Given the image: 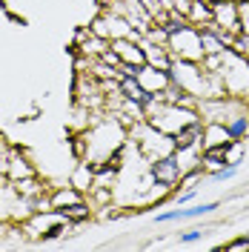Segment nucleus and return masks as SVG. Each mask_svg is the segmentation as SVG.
<instances>
[{
  "label": "nucleus",
  "mask_w": 249,
  "mask_h": 252,
  "mask_svg": "<svg viewBox=\"0 0 249 252\" xmlns=\"http://www.w3.org/2000/svg\"><path fill=\"white\" fill-rule=\"evenodd\" d=\"M247 61H249V58H247Z\"/></svg>",
  "instance_id": "obj_19"
},
{
  "label": "nucleus",
  "mask_w": 249,
  "mask_h": 252,
  "mask_svg": "<svg viewBox=\"0 0 249 252\" xmlns=\"http://www.w3.org/2000/svg\"><path fill=\"white\" fill-rule=\"evenodd\" d=\"M192 198H195V189H187V192H181V195H178V204H189Z\"/></svg>",
  "instance_id": "obj_18"
},
{
  "label": "nucleus",
  "mask_w": 249,
  "mask_h": 252,
  "mask_svg": "<svg viewBox=\"0 0 249 252\" xmlns=\"http://www.w3.org/2000/svg\"><path fill=\"white\" fill-rule=\"evenodd\" d=\"M143 52H146V63L149 66H155V69H163V72H169L172 69V61H175V55L169 52V46L166 43H143Z\"/></svg>",
  "instance_id": "obj_6"
},
{
  "label": "nucleus",
  "mask_w": 249,
  "mask_h": 252,
  "mask_svg": "<svg viewBox=\"0 0 249 252\" xmlns=\"http://www.w3.org/2000/svg\"><path fill=\"white\" fill-rule=\"evenodd\" d=\"M78 201H83L78 187L75 189H61V192L52 195V209H63V206H72V204H78Z\"/></svg>",
  "instance_id": "obj_12"
},
{
  "label": "nucleus",
  "mask_w": 249,
  "mask_h": 252,
  "mask_svg": "<svg viewBox=\"0 0 249 252\" xmlns=\"http://www.w3.org/2000/svg\"><path fill=\"white\" fill-rule=\"evenodd\" d=\"M187 20L192 26H206V23H212V6H206L201 0H192V9H189Z\"/></svg>",
  "instance_id": "obj_9"
},
{
  "label": "nucleus",
  "mask_w": 249,
  "mask_h": 252,
  "mask_svg": "<svg viewBox=\"0 0 249 252\" xmlns=\"http://www.w3.org/2000/svg\"><path fill=\"white\" fill-rule=\"evenodd\" d=\"M232 52L235 55H241V58H249V34H235Z\"/></svg>",
  "instance_id": "obj_13"
},
{
  "label": "nucleus",
  "mask_w": 249,
  "mask_h": 252,
  "mask_svg": "<svg viewBox=\"0 0 249 252\" xmlns=\"http://www.w3.org/2000/svg\"><path fill=\"white\" fill-rule=\"evenodd\" d=\"M238 29L241 34H249V3H238Z\"/></svg>",
  "instance_id": "obj_14"
},
{
  "label": "nucleus",
  "mask_w": 249,
  "mask_h": 252,
  "mask_svg": "<svg viewBox=\"0 0 249 252\" xmlns=\"http://www.w3.org/2000/svg\"><path fill=\"white\" fill-rule=\"evenodd\" d=\"M55 212H58L63 220H86L92 215V209L83 204V201H78V204H72V206H63V209H55Z\"/></svg>",
  "instance_id": "obj_11"
},
{
  "label": "nucleus",
  "mask_w": 249,
  "mask_h": 252,
  "mask_svg": "<svg viewBox=\"0 0 249 252\" xmlns=\"http://www.w3.org/2000/svg\"><path fill=\"white\" fill-rule=\"evenodd\" d=\"M169 52L175 58H181V61H203V49H201V26H192L189 23L187 29L175 32L169 34Z\"/></svg>",
  "instance_id": "obj_1"
},
{
  "label": "nucleus",
  "mask_w": 249,
  "mask_h": 252,
  "mask_svg": "<svg viewBox=\"0 0 249 252\" xmlns=\"http://www.w3.org/2000/svg\"><path fill=\"white\" fill-rule=\"evenodd\" d=\"M201 238H203L201 229H189V232H184V235H181V241H184V244H195V241H201Z\"/></svg>",
  "instance_id": "obj_17"
},
{
  "label": "nucleus",
  "mask_w": 249,
  "mask_h": 252,
  "mask_svg": "<svg viewBox=\"0 0 249 252\" xmlns=\"http://www.w3.org/2000/svg\"><path fill=\"white\" fill-rule=\"evenodd\" d=\"M238 172V163H226V166H220V169H215V172H212V181H229V178H232V175Z\"/></svg>",
  "instance_id": "obj_15"
},
{
  "label": "nucleus",
  "mask_w": 249,
  "mask_h": 252,
  "mask_svg": "<svg viewBox=\"0 0 249 252\" xmlns=\"http://www.w3.org/2000/svg\"><path fill=\"white\" fill-rule=\"evenodd\" d=\"M212 23H218L220 29L241 34L238 29V3H212Z\"/></svg>",
  "instance_id": "obj_4"
},
{
  "label": "nucleus",
  "mask_w": 249,
  "mask_h": 252,
  "mask_svg": "<svg viewBox=\"0 0 249 252\" xmlns=\"http://www.w3.org/2000/svg\"><path fill=\"white\" fill-rule=\"evenodd\" d=\"M223 250L226 252H247L249 250V238H238V241H232V244H226Z\"/></svg>",
  "instance_id": "obj_16"
},
{
  "label": "nucleus",
  "mask_w": 249,
  "mask_h": 252,
  "mask_svg": "<svg viewBox=\"0 0 249 252\" xmlns=\"http://www.w3.org/2000/svg\"><path fill=\"white\" fill-rule=\"evenodd\" d=\"M201 138H203V124L198 118V121L187 124L184 129H178L172 135V143H175V149H189V146H201Z\"/></svg>",
  "instance_id": "obj_5"
},
{
  "label": "nucleus",
  "mask_w": 249,
  "mask_h": 252,
  "mask_svg": "<svg viewBox=\"0 0 249 252\" xmlns=\"http://www.w3.org/2000/svg\"><path fill=\"white\" fill-rule=\"evenodd\" d=\"M152 178L157 181V187H175L178 181H181V175H184V169H181V163H178V158H175V152L172 155H163V158H155L152 160Z\"/></svg>",
  "instance_id": "obj_2"
},
{
  "label": "nucleus",
  "mask_w": 249,
  "mask_h": 252,
  "mask_svg": "<svg viewBox=\"0 0 249 252\" xmlns=\"http://www.w3.org/2000/svg\"><path fill=\"white\" fill-rule=\"evenodd\" d=\"M226 132L232 141H244L249 132V115H235L232 121H226Z\"/></svg>",
  "instance_id": "obj_10"
},
{
  "label": "nucleus",
  "mask_w": 249,
  "mask_h": 252,
  "mask_svg": "<svg viewBox=\"0 0 249 252\" xmlns=\"http://www.w3.org/2000/svg\"><path fill=\"white\" fill-rule=\"evenodd\" d=\"M138 80L143 83V89L149 94H160L166 86H169V72H163V69H155V66H149V63H143L138 72Z\"/></svg>",
  "instance_id": "obj_3"
},
{
  "label": "nucleus",
  "mask_w": 249,
  "mask_h": 252,
  "mask_svg": "<svg viewBox=\"0 0 249 252\" xmlns=\"http://www.w3.org/2000/svg\"><path fill=\"white\" fill-rule=\"evenodd\" d=\"M121 94L126 100H135V103H146L149 100V92L143 89V83L132 75H121Z\"/></svg>",
  "instance_id": "obj_8"
},
{
  "label": "nucleus",
  "mask_w": 249,
  "mask_h": 252,
  "mask_svg": "<svg viewBox=\"0 0 249 252\" xmlns=\"http://www.w3.org/2000/svg\"><path fill=\"white\" fill-rule=\"evenodd\" d=\"M229 141H232V138H229L223 121H209V124L203 126V138H201L203 149H209V146H226Z\"/></svg>",
  "instance_id": "obj_7"
}]
</instances>
